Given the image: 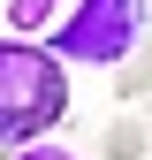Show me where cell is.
Returning <instances> with one entry per match:
<instances>
[{
  "instance_id": "1",
  "label": "cell",
  "mask_w": 152,
  "mask_h": 160,
  "mask_svg": "<svg viewBox=\"0 0 152 160\" xmlns=\"http://www.w3.org/2000/svg\"><path fill=\"white\" fill-rule=\"evenodd\" d=\"M69 122V61L38 38L8 31L0 38V145H31Z\"/></svg>"
},
{
  "instance_id": "2",
  "label": "cell",
  "mask_w": 152,
  "mask_h": 160,
  "mask_svg": "<svg viewBox=\"0 0 152 160\" xmlns=\"http://www.w3.org/2000/svg\"><path fill=\"white\" fill-rule=\"evenodd\" d=\"M145 31H152L145 0H76L61 23H53V53L76 61V69H122L145 46Z\"/></svg>"
},
{
  "instance_id": "3",
  "label": "cell",
  "mask_w": 152,
  "mask_h": 160,
  "mask_svg": "<svg viewBox=\"0 0 152 160\" xmlns=\"http://www.w3.org/2000/svg\"><path fill=\"white\" fill-rule=\"evenodd\" d=\"M53 23H61V0H8V31H23V38H46Z\"/></svg>"
},
{
  "instance_id": "4",
  "label": "cell",
  "mask_w": 152,
  "mask_h": 160,
  "mask_svg": "<svg viewBox=\"0 0 152 160\" xmlns=\"http://www.w3.org/2000/svg\"><path fill=\"white\" fill-rule=\"evenodd\" d=\"M114 92H122V99H152V31H145V46L114 69Z\"/></svg>"
},
{
  "instance_id": "5",
  "label": "cell",
  "mask_w": 152,
  "mask_h": 160,
  "mask_svg": "<svg viewBox=\"0 0 152 160\" xmlns=\"http://www.w3.org/2000/svg\"><path fill=\"white\" fill-rule=\"evenodd\" d=\"M15 160H76V145H53V137H31V145H15Z\"/></svg>"
}]
</instances>
